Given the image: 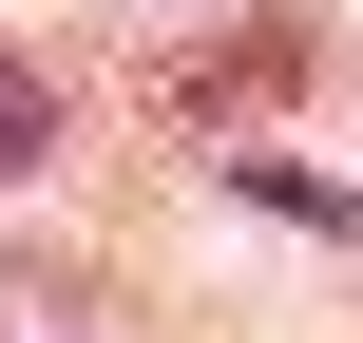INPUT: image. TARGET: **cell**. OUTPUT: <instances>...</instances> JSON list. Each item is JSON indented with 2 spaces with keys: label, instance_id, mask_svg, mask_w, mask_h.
Here are the masks:
<instances>
[{
  "label": "cell",
  "instance_id": "6da1fadb",
  "mask_svg": "<svg viewBox=\"0 0 363 343\" xmlns=\"http://www.w3.org/2000/svg\"><path fill=\"white\" fill-rule=\"evenodd\" d=\"M287 76H325V38H306V19H249V38H191V57L153 76V115H172V134H230V115H268Z\"/></svg>",
  "mask_w": 363,
  "mask_h": 343
},
{
  "label": "cell",
  "instance_id": "7a4b0ae2",
  "mask_svg": "<svg viewBox=\"0 0 363 343\" xmlns=\"http://www.w3.org/2000/svg\"><path fill=\"white\" fill-rule=\"evenodd\" d=\"M38 153H57V76H38V57H0V191H19Z\"/></svg>",
  "mask_w": 363,
  "mask_h": 343
}]
</instances>
